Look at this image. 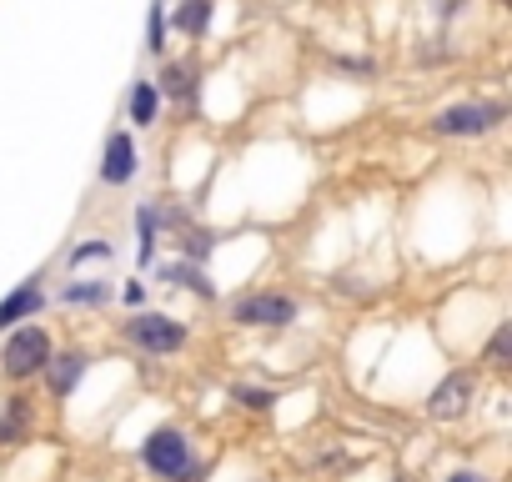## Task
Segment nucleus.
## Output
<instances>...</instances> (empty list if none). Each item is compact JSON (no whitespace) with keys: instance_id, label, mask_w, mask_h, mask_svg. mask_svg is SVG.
<instances>
[{"instance_id":"nucleus-1","label":"nucleus","mask_w":512,"mask_h":482,"mask_svg":"<svg viewBox=\"0 0 512 482\" xmlns=\"http://www.w3.org/2000/svg\"><path fill=\"white\" fill-rule=\"evenodd\" d=\"M141 467H146L151 477H161V482H196V477L206 472V462L196 457V447H191V437H186L181 427H156V432H146V442H141Z\"/></svg>"},{"instance_id":"nucleus-2","label":"nucleus","mask_w":512,"mask_h":482,"mask_svg":"<svg viewBox=\"0 0 512 482\" xmlns=\"http://www.w3.org/2000/svg\"><path fill=\"white\" fill-rule=\"evenodd\" d=\"M51 357H56L51 332H46L41 322H26V327L6 332V347H0V377L16 382V387H26L31 377H41V372H46V362H51Z\"/></svg>"},{"instance_id":"nucleus-3","label":"nucleus","mask_w":512,"mask_h":482,"mask_svg":"<svg viewBox=\"0 0 512 482\" xmlns=\"http://www.w3.org/2000/svg\"><path fill=\"white\" fill-rule=\"evenodd\" d=\"M121 337L141 357H176V352L191 347V327L181 317H171V312H131L121 322Z\"/></svg>"},{"instance_id":"nucleus-4","label":"nucleus","mask_w":512,"mask_h":482,"mask_svg":"<svg viewBox=\"0 0 512 482\" xmlns=\"http://www.w3.org/2000/svg\"><path fill=\"white\" fill-rule=\"evenodd\" d=\"M297 297L282 292V287H262V292H246L231 302V322L246 327V332H282L297 322Z\"/></svg>"},{"instance_id":"nucleus-5","label":"nucleus","mask_w":512,"mask_h":482,"mask_svg":"<svg viewBox=\"0 0 512 482\" xmlns=\"http://www.w3.org/2000/svg\"><path fill=\"white\" fill-rule=\"evenodd\" d=\"M502 116H507V106H497V101H457V106L432 111L427 131L442 136V141H477V136L497 131Z\"/></svg>"},{"instance_id":"nucleus-6","label":"nucleus","mask_w":512,"mask_h":482,"mask_svg":"<svg viewBox=\"0 0 512 482\" xmlns=\"http://www.w3.org/2000/svg\"><path fill=\"white\" fill-rule=\"evenodd\" d=\"M477 392H482V372H477V367H457V372H447V377L427 392V417H432V422H457V417L472 412Z\"/></svg>"},{"instance_id":"nucleus-7","label":"nucleus","mask_w":512,"mask_h":482,"mask_svg":"<svg viewBox=\"0 0 512 482\" xmlns=\"http://www.w3.org/2000/svg\"><path fill=\"white\" fill-rule=\"evenodd\" d=\"M136 171H141V151H136V136L126 131V126H116L111 136H106V146H101V186H131L136 181Z\"/></svg>"},{"instance_id":"nucleus-8","label":"nucleus","mask_w":512,"mask_h":482,"mask_svg":"<svg viewBox=\"0 0 512 482\" xmlns=\"http://www.w3.org/2000/svg\"><path fill=\"white\" fill-rule=\"evenodd\" d=\"M41 282L46 277H26L21 287H11L6 297H0V332H16V327L41 317V307H46V287Z\"/></svg>"},{"instance_id":"nucleus-9","label":"nucleus","mask_w":512,"mask_h":482,"mask_svg":"<svg viewBox=\"0 0 512 482\" xmlns=\"http://www.w3.org/2000/svg\"><path fill=\"white\" fill-rule=\"evenodd\" d=\"M86 367H91V352H81V347H66V352H56L51 362H46V392L56 397V402H66L76 387H81V377H86Z\"/></svg>"},{"instance_id":"nucleus-10","label":"nucleus","mask_w":512,"mask_h":482,"mask_svg":"<svg viewBox=\"0 0 512 482\" xmlns=\"http://www.w3.org/2000/svg\"><path fill=\"white\" fill-rule=\"evenodd\" d=\"M31 432H36V407H31V397H6L0 402V447H16V442H31Z\"/></svg>"},{"instance_id":"nucleus-11","label":"nucleus","mask_w":512,"mask_h":482,"mask_svg":"<svg viewBox=\"0 0 512 482\" xmlns=\"http://www.w3.org/2000/svg\"><path fill=\"white\" fill-rule=\"evenodd\" d=\"M211 16H216V0H176V11H166V31L201 41L211 31Z\"/></svg>"},{"instance_id":"nucleus-12","label":"nucleus","mask_w":512,"mask_h":482,"mask_svg":"<svg viewBox=\"0 0 512 482\" xmlns=\"http://www.w3.org/2000/svg\"><path fill=\"white\" fill-rule=\"evenodd\" d=\"M126 121L141 126V131H151V126L161 121V91H156V81H136V86H131V96H126Z\"/></svg>"},{"instance_id":"nucleus-13","label":"nucleus","mask_w":512,"mask_h":482,"mask_svg":"<svg viewBox=\"0 0 512 482\" xmlns=\"http://www.w3.org/2000/svg\"><path fill=\"white\" fill-rule=\"evenodd\" d=\"M156 91H161V101H166V96H171V101H191V91H196V66H191V61H166Z\"/></svg>"},{"instance_id":"nucleus-14","label":"nucleus","mask_w":512,"mask_h":482,"mask_svg":"<svg viewBox=\"0 0 512 482\" xmlns=\"http://www.w3.org/2000/svg\"><path fill=\"white\" fill-rule=\"evenodd\" d=\"M161 282H171V287H181V292H196V297H206V302L216 297V287L206 282V272H201L196 262H186V257H181V262H166V267H161Z\"/></svg>"},{"instance_id":"nucleus-15","label":"nucleus","mask_w":512,"mask_h":482,"mask_svg":"<svg viewBox=\"0 0 512 482\" xmlns=\"http://www.w3.org/2000/svg\"><path fill=\"white\" fill-rule=\"evenodd\" d=\"M136 236H141L136 267L146 272V267L156 262V241H161V211H156V206H136Z\"/></svg>"},{"instance_id":"nucleus-16","label":"nucleus","mask_w":512,"mask_h":482,"mask_svg":"<svg viewBox=\"0 0 512 482\" xmlns=\"http://www.w3.org/2000/svg\"><path fill=\"white\" fill-rule=\"evenodd\" d=\"M116 297V287L111 282H71L66 292H61V302L66 307H106Z\"/></svg>"},{"instance_id":"nucleus-17","label":"nucleus","mask_w":512,"mask_h":482,"mask_svg":"<svg viewBox=\"0 0 512 482\" xmlns=\"http://www.w3.org/2000/svg\"><path fill=\"white\" fill-rule=\"evenodd\" d=\"M116 247H111V236H86L81 247L66 252V267H86V262H111Z\"/></svg>"},{"instance_id":"nucleus-18","label":"nucleus","mask_w":512,"mask_h":482,"mask_svg":"<svg viewBox=\"0 0 512 482\" xmlns=\"http://www.w3.org/2000/svg\"><path fill=\"white\" fill-rule=\"evenodd\" d=\"M507 352H512V327L497 322V332H492L487 347H482V362H487L492 372H507Z\"/></svg>"},{"instance_id":"nucleus-19","label":"nucleus","mask_w":512,"mask_h":482,"mask_svg":"<svg viewBox=\"0 0 512 482\" xmlns=\"http://www.w3.org/2000/svg\"><path fill=\"white\" fill-rule=\"evenodd\" d=\"M146 51L166 56V0H151V11H146Z\"/></svg>"},{"instance_id":"nucleus-20","label":"nucleus","mask_w":512,"mask_h":482,"mask_svg":"<svg viewBox=\"0 0 512 482\" xmlns=\"http://www.w3.org/2000/svg\"><path fill=\"white\" fill-rule=\"evenodd\" d=\"M236 402L251 407V412H272L277 407V392H267V387H236Z\"/></svg>"},{"instance_id":"nucleus-21","label":"nucleus","mask_w":512,"mask_h":482,"mask_svg":"<svg viewBox=\"0 0 512 482\" xmlns=\"http://www.w3.org/2000/svg\"><path fill=\"white\" fill-rule=\"evenodd\" d=\"M447 482H492V477L477 472V467H457V472H447Z\"/></svg>"},{"instance_id":"nucleus-22","label":"nucleus","mask_w":512,"mask_h":482,"mask_svg":"<svg viewBox=\"0 0 512 482\" xmlns=\"http://www.w3.org/2000/svg\"><path fill=\"white\" fill-rule=\"evenodd\" d=\"M121 302H126V307H141V302H146V287H141V282H126Z\"/></svg>"}]
</instances>
